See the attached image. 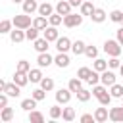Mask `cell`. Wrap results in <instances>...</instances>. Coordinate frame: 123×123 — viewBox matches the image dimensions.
I'll return each mask as SVG.
<instances>
[{"instance_id":"cell-1","label":"cell","mask_w":123,"mask_h":123,"mask_svg":"<svg viewBox=\"0 0 123 123\" xmlns=\"http://www.w3.org/2000/svg\"><path fill=\"white\" fill-rule=\"evenodd\" d=\"M104 52H106L110 58H111V56H117V58H119V54L123 52V46L119 44L117 38H115V40H106V42H104Z\"/></svg>"},{"instance_id":"cell-2","label":"cell","mask_w":123,"mask_h":123,"mask_svg":"<svg viewBox=\"0 0 123 123\" xmlns=\"http://www.w3.org/2000/svg\"><path fill=\"white\" fill-rule=\"evenodd\" d=\"M13 27H17V29H29L31 25H33V21H31V15L29 13H19V15H15L13 19Z\"/></svg>"},{"instance_id":"cell-3","label":"cell","mask_w":123,"mask_h":123,"mask_svg":"<svg viewBox=\"0 0 123 123\" xmlns=\"http://www.w3.org/2000/svg\"><path fill=\"white\" fill-rule=\"evenodd\" d=\"M81 23H83V13H67V15H63V25L67 29L79 27Z\"/></svg>"},{"instance_id":"cell-4","label":"cell","mask_w":123,"mask_h":123,"mask_svg":"<svg viewBox=\"0 0 123 123\" xmlns=\"http://www.w3.org/2000/svg\"><path fill=\"white\" fill-rule=\"evenodd\" d=\"M42 37L46 38V40H50V42H56L58 38H60V33H58V27H54V25H48L44 31H42Z\"/></svg>"},{"instance_id":"cell-5","label":"cell","mask_w":123,"mask_h":123,"mask_svg":"<svg viewBox=\"0 0 123 123\" xmlns=\"http://www.w3.org/2000/svg\"><path fill=\"white\" fill-rule=\"evenodd\" d=\"M4 92L10 96V98H17L19 94H21V86L17 85V83H6V86H4Z\"/></svg>"},{"instance_id":"cell-6","label":"cell","mask_w":123,"mask_h":123,"mask_svg":"<svg viewBox=\"0 0 123 123\" xmlns=\"http://www.w3.org/2000/svg\"><path fill=\"white\" fill-rule=\"evenodd\" d=\"M71 90L69 88H60V90H56V102L58 104H69V100H71Z\"/></svg>"},{"instance_id":"cell-7","label":"cell","mask_w":123,"mask_h":123,"mask_svg":"<svg viewBox=\"0 0 123 123\" xmlns=\"http://www.w3.org/2000/svg\"><path fill=\"white\" fill-rule=\"evenodd\" d=\"M100 83H102V85H106V86H111V85L115 83V73H113V71H110V69L102 71V73H100Z\"/></svg>"},{"instance_id":"cell-8","label":"cell","mask_w":123,"mask_h":123,"mask_svg":"<svg viewBox=\"0 0 123 123\" xmlns=\"http://www.w3.org/2000/svg\"><path fill=\"white\" fill-rule=\"evenodd\" d=\"M71 40L67 38V37H60L58 40H56V50L58 52H67V50H71Z\"/></svg>"},{"instance_id":"cell-9","label":"cell","mask_w":123,"mask_h":123,"mask_svg":"<svg viewBox=\"0 0 123 123\" xmlns=\"http://www.w3.org/2000/svg\"><path fill=\"white\" fill-rule=\"evenodd\" d=\"M54 63H56L60 69H65V67L69 65V56H67V52H58V56L54 58Z\"/></svg>"},{"instance_id":"cell-10","label":"cell","mask_w":123,"mask_h":123,"mask_svg":"<svg viewBox=\"0 0 123 123\" xmlns=\"http://www.w3.org/2000/svg\"><path fill=\"white\" fill-rule=\"evenodd\" d=\"M94 119H96V123H104V121H108V119H110V111H108V108H106V106L96 108V111H94Z\"/></svg>"},{"instance_id":"cell-11","label":"cell","mask_w":123,"mask_h":123,"mask_svg":"<svg viewBox=\"0 0 123 123\" xmlns=\"http://www.w3.org/2000/svg\"><path fill=\"white\" fill-rule=\"evenodd\" d=\"M27 37H25V29H13V31H10V40L15 44V42H23Z\"/></svg>"},{"instance_id":"cell-12","label":"cell","mask_w":123,"mask_h":123,"mask_svg":"<svg viewBox=\"0 0 123 123\" xmlns=\"http://www.w3.org/2000/svg\"><path fill=\"white\" fill-rule=\"evenodd\" d=\"M33 44H35L33 48H35L38 54H42V52H48V48H50V46H48V44H50V40H46L44 37H42V38H37V40H33Z\"/></svg>"},{"instance_id":"cell-13","label":"cell","mask_w":123,"mask_h":123,"mask_svg":"<svg viewBox=\"0 0 123 123\" xmlns=\"http://www.w3.org/2000/svg\"><path fill=\"white\" fill-rule=\"evenodd\" d=\"M37 63H38V67H48V65H52V63H54V58H52L48 52H42V54H38Z\"/></svg>"},{"instance_id":"cell-14","label":"cell","mask_w":123,"mask_h":123,"mask_svg":"<svg viewBox=\"0 0 123 123\" xmlns=\"http://www.w3.org/2000/svg\"><path fill=\"white\" fill-rule=\"evenodd\" d=\"M71 4H69V0H60L58 4H56V12L60 13V15H67V13H71Z\"/></svg>"},{"instance_id":"cell-15","label":"cell","mask_w":123,"mask_h":123,"mask_svg":"<svg viewBox=\"0 0 123 123\" xmlns=\"http://www.w3.org/2000/svg\"><path fill=\"white\" fill-rule=\"evenodd\" d=\"M110 119L115 121V123H121V121H123V104L110 110Z\"/></svg>"},{"instance_id":"cell-16","label":"cell","mask_w":123,"mask_h":123,"mask_svg":"<svg viewBox=\"0 0 123 123\" xmlns=\"http://www.w3.org/2000/svg\"><path fill=\"white\" fill-rule=\"evenodd\" d=\"M54 6L50 4V2H42L40 6H38V15H44V17H50L52 13H54Z\"/></svg>"},{"instance_id":"cell-17","label":"cell","mask_w":123,"mask_h":123,"mask_svg":"<svg viewBox=\"0 0 123 123\" xmlns=\"http://www.w3.org/2000/svg\"><path fill=\"white\" fill-rule=\"evenodd\" d=\"M13 83H17L19 86H25V85L29 83V73H23V71H17V69H15V73H13Z\"/></svg>"},{"instance_id":"cell-18","label":"cell","mask_w":123,"mask_h":123,"mask_svg":"<svg viewBox=\"0 0 123 123\" xmlns=\"http://www.w3.org/2000/svg\"><path fill=\"white\" fill-rule=\"evenodd\" d=\"M67 88L71 90V92H79L81 88H83V79H79V77H71L69 79V83H67Z\"/></svg>"},{"instance_id":"cell-19","label":"cell","mask_w":123,"mask_h":123,"mask_svg":"<svg viewBox=\"0 0 123 123\" xmlns=\"http://www.w3.org/2000/svg\"><path fill=\"white\" fill-rule=\"evenodd\" d=\"M94 10H96V6L92 4V0H85V2L81 4V13H83V15H88V17H90V15L94 13Z\"/></svg>"},{"instance_id":"cell-20","label":"cell","mask_w":123,"mask_h":123,"mask_svg":"<svg viewBox=\"0 0 123 123\" xmlns=\"http://www.w3.org/2000/svg\"><path fill=\"white\" fill-rule=\"evenodd\" d=\"M48 25H50V23H48V17H44V15H37V17L33 19V27H37L38 31H44Z\"/></svg>"},{"instance_id":"cell-21","label":"cell","mask_w":123,"mask_h":123,"mask_svg":"<svg viewBox=\"0 0 123 123\" xmlns=\"http://www.w3.org/2000/svg\"><path fill=\"white\" fill-rule=\"evenodd\" d=\"M38 6H40V4H37V0H25V2H23V12L31 15V13L38 12Z\"/></svg>"},{"instance_id":"cell-22","label":"cell","mask_w":123,"mask_h":123,"mask_svg":"<svg viewBox=\"0 0 123 123\" xmlns=\"http://www.w3.org/2000/svg\"><path fill=\"white\" fill-rule=\"evenodd\" d=\"M90 19H92L94 23H104V21H106V12H104L102 8H96L94 13L90 15Z\"/></svg>"},{"instance_id":"cell-23","label":"cell","mask_w":123,"mask_h":123,"mask_svg":"<svg viewBox=\"0 0 123 123\" xmlns=\"http://www.w3.org/2000/svg\"><path fill=\"white\" fill-rule=\"evenodd\" d=\"M85 48H86V44H85L83 40H75V42L71 44V52H73L75 56H81V54H85Z\"/></svg>"},{"instance_id":"cell-24","label":"cell","mask_w":123,"mask_h":123,"mask_svg":"<svg viewBox=\"0 0 123 123\" xmlns=\"http://www.w3.org/2000/svg\"><path fill=\"white\" fill-rule=\"evenodd\" d=\"M40 69H42V67H37V69H31V71H29V81H31V83H40V81L44 79Z\"/></svg>"},{"instance_id":"cell-25","label":"cell","mask_w":123,"mask_h":123,"mask_svg":"<svg viewBox=\"0 0 123 123\" xmlns=\"http://www.w3.org/2000/svg\"><path fill=\"white\" fill-rule=\"evenodd\" d=\"M37 102H38V100H35L33 96H31V98H25V100L21 102V110H25V111H33V110L37 108Z\"/></svg>"},{"instance_id":"cell-26","label":"cell","mask_w":123,"mask_h":123,"mask_svg":"<svg viewBox=\"0 0 123 123\" xmlns=\"http://www.w3.org/2000/svg\"><path fill=\"white\" fill-rule=\"evenodd\" d=\"M0 119L4 121V123H8V121H12L13 119V110L12 108H2V111H0Z\"/></svg>"},{"instance_id":"cell-27","label":"cell","mask_w":123,"mask_h":123,"mask_svg":"<svg viewBox=\"0 0 123 123\" xmlns=\"http://www.w3.org/2000/svg\"><path fill=\"white\" fill-rule=\"evenodd\" d=\"M110 94H111L113 98H121V96H123V85L113 83V85L110 86Z\"/></svg>"},{"instance_id":"cell-28","label":"cell","mask_w":123,"mask_h":123,"mask_svg":"<svg viewBox=\"0 0 123 123\" xmlns=\"http://www.w3.org/2000/svg\"><path fill=\"white\" fill-rule=\"evenodd\" d=\"M29 121H31V123H44V115H42L40 111L33 110V111H29Z\"/></svg>"},{"instance_id":"cell-29","label":"cell","mask_w":123,"mask_h":123,"mask_svg":"<svg viewBox=\"0 0 123 123\" xmlns=\"http://www.w3.org/2000/svg\"><path fill=\"white\" fill-rule=\"evenodd\" d=\"M38 33H40V31H38L37 27H33V25H31L29 29H25V37H27V40H37V38H38Z\"/></svg>"},{"instance_id":"cell-30","label":"cell","mask_w":123,"mask_h":123,"mask_svg":"<svg viewBox=\"0 0 123 123\" xmlns=\"http://www.w3.org/2000/svg\"><path fill=\"white\" fill-rule=\"evenodd\" d=\"M92 69H96V71H100V73H102V71H106V69H108V62H106V60H102V58H96V60H94V65H92Z\"/></svg>"},{"instance_id":"cell-31","label":"cell","mask_w":123,"mask_h":123,"mask_svg":"<svg viewBox=\"0 0 123 123\" xmlns=\"http://www.w3.org/2000/svg\"><path fill=\"white\" fill-rule=\"evenodd\" d=\"M62 119L67 121V123L73 121V119H75V110H73V108H63V111H62Z\"/></svg>"},{"instance_id":"cell-32","label":"cell","mask_w":123,"mask_h":123,"mask_svg":"<svg viewBox=\"0 0 123 123\" xmlns=\"http://www.w3.org/2000/svg\"><path fill=\"white\" fill-rule=\"evenodd\" d=\"M48 23H50V25H54V27H58V25H62V23H63V15H60V13L56 12V13H52V15L48 17Z\"/></svg>"},{"instance_id":"cell-33","label":"cell","mask_w":123,"mask_h":123,"mask_svg":"<svg viewBox=\"0 0 123 123\" xmlns=\"http://www.w3.org/2000/svg\"><path fill=\"white\" fill-rule=\"evenodd\" d=\"M90 96H92V92L86 90V88H81V90L77 92V100H79V102H88Z\"/></svg>"},{"instance_id":"cell-34","label":"cell","mask_w":123,"mask_h":123,"mask_svg":"<svg viewBox=\"0 0 123 123\" xmlns=\"http://www.w3.org/2000/svg\"><path fill=\"white\" fill-rule=\"evenodd\" d=\"M62 111H63V108H60V106H52L50 111H48V113H50V119H52V121L60 119V117H62Z\"/></svg>"},{"instance_id":"cell-35","label":"cell","mask_w":123,"mask_h":123,"mask_svg":"<svg viewBox=\"0 0 123 123\" xmlns=\"http://www.w3.org/2000/svg\"><path fill=\"white\" fill-rule=\"evenodd\" d=\"M85 56H86V58H90V60H96V58H98V48H96V46H92V44H90V46H86V48H85Z\"/></svg>"},{"instance_id":"cell-36","label":"cell","mask_w":123,"mask_h":123,"mask_svg":"<svg viewBox=\"0 0 123 123\" xmlns=\"http://www.w3.org/2000/svg\"><path fill=\"white\" fill-rule=\"evenodd\" d=\"M90 73H92V69H90V67H79V71H77V77H79V79H83V81H88Z\"/></svg>"},{"instance_id":"cell-37","label":"cell","mask_w":123,"mask_h":123,"mask_svg":"<svg viewBox=\"0 0 123 123\" xmlns=\"http://www.w3.org/2000/svg\"><path fill=\"white\" fill-rule=\"evenodd\" d=\"M40 86H42L46 92H50V90L54 88V79H52V77H44V79L40 81Z\"/></svg>"},{"instance_id":"cell-38","label":"cell","mask_w":123,"mask_h":123,"mask_svg":"<svg viewBox=\"0 0 123 123\" xmlns=\"http://www.w3.org/2000/svg\"><path fill=\"white\" fill-rule=\"evenodd\" d=\"M12 25H13V21H10V19H2L0 21V33H10L12 31Z\"/></svg>"},{"instance_id":"cell-39","label":"cell","mask_w":123,"mask_h":123,"mask_svg":"<svg viewBox=\"0 0 123 123\" xmlns=\"http://www.w3.org/2000/svg\"><path fill=\"white\" fill-rule=\"evenodd\" d=\"M90 86H94V85H98L100 83V71H96V69H92V73H90V77H88V81H86Z\"/></svg>"},{"instance_id":"cell-40","label":"cell","mask_w":123,"mask_h":123,"mask_svg":"<svg viewBox=\"0 0 123 123\" xmlns=\"http://www.w3.org/2000/svg\"><path fill=\"white\" fill-rule=\"evenodd\" d=\"M111 98H113V96H111V94H110V92L106 90L104 94H100V96H98V102H100V106H110Z\"/></svg>"},{"instance_id":"cell-41","label":"cell","mask_w":123,"mask_h":123,"mask_svg":"<svg viewBox=\"0 0 123 123\" xmlns=\"http://www.w3.org/2000/svg\"><path fill=\"white\" fill-rule=\"evenodd\" d=\"M110 19H111L113 23H121V21H123V12H121V10H113V12H110Z\"/></svg>"},{"instance_id":"cell-42","label":"cell","mask_w":123,"mask_h":123,"mask_svg":"<svg viewBox=\"0 0 123 123\" xmlns=\"http://www.w3.org/2000/svg\"><path fill=\"white\" fill-rule=\"evenodd\" d=\"M17 71H23V73H29L31 71V63L27 62V60H21V62H17V67H15Z\"/></svg>"},{"instance_id":"cell-43","label":"cell","mask_w":123,"mask_h":123,"mask_svg":"<svg viewBox=\"0 0 123 123\" xmlns=\"http://www.w3.org/2000/svg\"><path fill=\"white\" fill-rule=\"evenodd\" d=\"M31 96H33L35 100H38V102H40V100H44V98H46V90H44L42 86H40V88H35Z\"/></svg>"},{"instance_id":"cell-44","label":"cell","mask_w":123,"mask_h":123,"mask_svg":"<svg viewBox=\"0 0 123 123\" xmlns=\"http://www.w3.org/2000/svg\"><path fill=\"white\" fill-rule=\"evenodd\" d=\"M119 65H121V60H119L117 56H111V58L108 60V67H110V69H119Z\"/></svg>"},{"instance_id":"cell-45","label":"cell","mask_w":123,"mask_h":123,"mask_svg":"<svg viewBox=\"0 0 123 123\" xmlns=\"http://www.w3.org/2000/svg\"><path fill=\"white\" fill-rule=\"evenodd\" d=\"M92 121H96L94 119V113H83L81 115V123H92Z\"/></svg>"},{"instance_id":"cell-46","label":"cell","mask_w":123,"mask_h":123,"mask_svg":"<svg viewBox=\"0 0 123 123\" xmlns=\"http://www.w3.org/2000/svg\"><path fill=\"white\" fill-rule=\"evenodd\" d=\"M8 98H10V96H8L6 92L0 94V108H6V106H8Z\"/></svg>"},{"instance_id":"cell-47","label":"cell","mask_w":123,"mask_h":123,"mask_svg":"<svg viewBox=\"0 0 123 123\" xmlns=\"http://www.w3.org/2000/svg\"><path fill=\"white\" fill-rule=\"evenodd\" d=\"M115 37H117V40H119V44L123 46V25L117 29V33H115Z\"/></svg>"},{"instance_id":"cell-48","label":"cell","mask_w":123,"mask_h":123,"mask_svg":"<svg viewBox=\"0 0 123 123\" xmlns=\"http://www.w3.org/2000/svg\"><path fill=\"white\" fill-rule=\"evenodd\" d=\"M85 0H69V4L73 6V8H81V4H83Z\"/></svg>"},{"instance_id":"cell-49","label":"cell","mask_w":123,"mask_h":123,"mask_svg":"<svg viewBox=\"0 0 123 123\" xmlns=\"http://www.w3.org/2000/svg\"><path fill=\"white\" fill-rule=\"evenodd\" d=\"M12 2H13V4H23L25 0H12Z\"/></svg>"},{"instance_id":"cell-50","label":"cell","mask_w":123,"mask_h":123,"mask_svg":"<svg viewBox=\"0 0 123 123\" xmlns=\"http://www.w3.org/2000/svg\"><path fill=\"white\" fill-rule=\"evenodd\" d=\"M119 73H121V77H123V63L119 65Z\"/></svg>"},{"instance_id":"cell-51","label":"cell","mask_w":123,"mask_h":123,"mask_svg":"<svg viewBox=\"0 0 123 123\" xmlns=\"http://www.w3.org/2000/svg\"><path fill=\"white\" fill-rule=\"evenodd\" d=\"M121 104H123V96H121Z\"/></svg>"},{"instance_id":"cell-52","label":"cell","mask_w":123,"mask_h":123,"mask_svg":"<svg viewBox=\"0 0 123 123\" xmlns=\"http://www.w3.org/2000/svg\"><path fill=\"white\" fill-rule=\"evenodd\" d=\"M121 25H123V21H121Z\"/></svg>"}]
</instances>
